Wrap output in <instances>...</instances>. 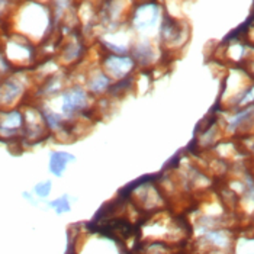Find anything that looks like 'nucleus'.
<instances>
[{"mask_svg":"<svg viewBox=\"0 0 254 254\" xmlns=\"http://www.w3.org/2000/svg\"><path fill=\"white\" fill-rule=\"evenodd\" d=\"M50 190H51V182L39 183V185H37V188H35V193H37L39 197H45V196H48Z\"/></svg>","mask_w":254,"mask_h":254,"instance_id":"9","label":"nucleus"},{"mask_svg":"<svg viewBox=\"0 0 254 254\" xmlns=\"http://www.w3.org/2000/svg\"><path fill=\"white\" fill-rule=\"evenodd\" d=\"M20 127H22V115L19 112H12L0 124V131L4 134H13Z\"/></svg>","mask_w":254,"mask_h":254,"instance_id":"4","label":"nucleus"},{"mask_svg":"<svg viewBox=\"0 0 254 254\" xmlns=\"http://www.w3.org/2000/svg\"><path fill=\"white\" fill-rule=\"evenodd\" d=\"M108 83H109L108 77H105V76H100V77L96 78V81H92V83H90V89H92V90H95V92L103 90V89L108 86Z\"/></svg>","mask_w":254,"mask_h":254,"instance_id":"8","label":"nucleus"},{"mask_svg":"<svg viewBox=\"0 0 254 254\" xmlns=\"http://www.w3.org/2000/svg\"><path fill=\"white\" fill-rule=\"evenodd\" d=\"M109 64V68L114 70V73H122V71H127L131 68L132 65V61L127 57H112V59L108 61Z\"/></svg>","mask_w":254,"mask_h":254,"instance_id":"5","label":"nucleus"},{"mask_svg":"<svg viewBox=\"0 0 254 254\" xmlns=\"http://www.w3.org/2000/svg\"><path fill=\"white\" fill-rule=\"evenodd\" d=\"M44 117H45L47 122H48V125H50L51 128L59 127L60 122H61V117L57 115V114H54V112H50V111H45V112H44Z\"/></svg>","mask_w":254,"mask_h":254,"instance_id":"7","label":"nucleus"},{"mask_svg":"<svg viewBox=\"0 0 254 254\" xmlns=\"http://www.w3.org/2000/svg\"><path fill=\"white\" fill-rule=\"evenodd\" d=\"M20 90H22V87H20L19 83H16V81H6L0 87V102H4L6 105L12 103L20 95Z\"/></svg>","mask_w":254,"mask_h":254,"instance_id":"2","label":"nucleus"},{"mask_svg":"<svg viewBox=\"0 0 254 254\" xmlns=\"http://www.w3.org/2000/svg\"><path fill=\"white\" fill-rule=\"evenodd\" d=\"M51 206L61 214V212H65V211H68L70 209V205H68V200H67V197L65 196H63V197H60L57 200H54L53 203H51Z\"/></svg>","mask_w":254,"mask_h":254,"instance_id":"6","label":"nucleus"},{"mask_svg":"<svg viewBox=\"0 0 254 254\" xmlns=\"http://www.w3.org/2000/svg\"><path fill=\"white\" fill-rule=\"evenodd\" d=\"M86 100H87L86 92H83L81 89L68 90L63 95L61 111L64 115H73L74 112H77L81 108L86 106Z\"/></svg>","mask_w":254,"mask_h":254,"instance_id":"1","label":"nucleus"},{"mask_svg":"<svg viewBox=\"0 0 254 254\" xmlns=\"http://www.w3.org/2000/svg\"><path fill=\"white\" fill-rule=\"evenodd\" d=\"M67 160H74V157L67 153H53L51 154V161H50V170L56 175V176H61L65 166H67Z\"/></svg>","mask_w":254,"mask_h":254,"instance_id":"3","label":"nucleus"}]
</instances>
